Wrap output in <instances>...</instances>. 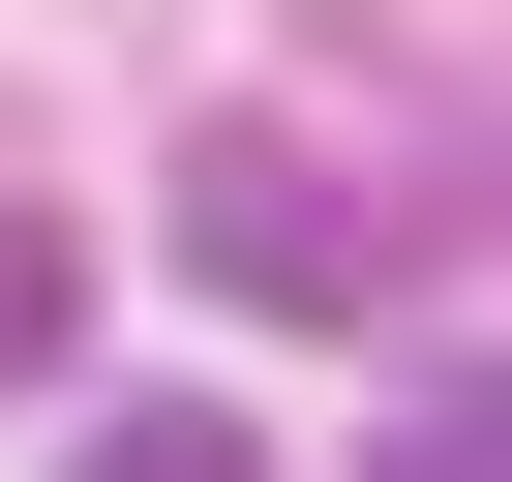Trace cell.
<instances>
[{"label": "cell", "instance_id": "obj_1", "mask_svg": "<svg viewBox=\"0 0 512 482\" xmlns=\"http://www.w3.org/2000/svg\"><path fill=\"white\" fill-rule=\"evenodd\" d=\"M181 272L272 302V332H362V302H392V211H362L332 151H181Z\"/></svg>", "mask_w": 512, "mask_h": 482}, {"label": "cell", "instance_id": "obj_2", "mask_svg": "<svg viewBox=\"0 0 512 482\" xmlns=\"http://www.w3.org/2000/svg\"><path fill=\"white\" fill-rule=\"evenodd\" d=\"M61 482H272V452H241V392H91Z\"/></svg>", "mask_w": 512, "mask_h": 482}, {"label": "cell", "instance_id": "obj_4", "mask_svg": "<svg viewBox=\"0 0 512 482\" xmlns=\"http://www.w3.org/2000/svg\"><path fill=\"white\" fill-rule=\"evenodd\" d=\"M362 482H512V452H482V392H392V452H362Z\"/></svg>", "mask_w": 512, "mask_h": 482}, {"label": "cell", "instance_id": "obj_3", "mask_svg": "<svg viewBox=\"0 0 512 482\" xmlns=\"http://www.w3.org/2000/svg\"><path fill=\"white\" fill-rule=\"evenodd\" d=\"M61 332H91V241H61V211H0V392H31Z\"/></svg>", "mask_w": 512, "mask_h": 482}]
</instances>
